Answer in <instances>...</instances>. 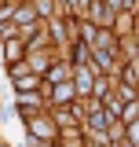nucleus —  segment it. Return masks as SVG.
Returning <instances> with one entry per match:
<instances>
[{
    "label": "nucleus",
    "instance_id": "obj_1",
    "mask_svg": "<svg viewBox=\"0 0 139 147\" xmlns=\"http://www.w3.org/2000/svg\"><path fill=\"white\" fill-rule=\"evenodd\" d=\"M66 99H73V85H55V103H66Z\"/></svg>",
    "mask_w": 139,
    "mask_h": 147
}]
</instances>
